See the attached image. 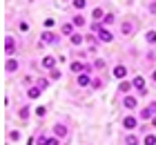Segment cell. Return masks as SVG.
<instances>
[{"mask_svg":"<svg viewBox=\"0 0 156 145\" xmlns=\"http://www.w3.org/2000/svg\"><path fill=\"white\" fill-rule=\"evenodd\" d=\"M134 29H136V25H134V20H123V25H120V34L125 36H132L134 34Z\"/></svg>","mask_w":156,"mask_h":145,"instance_id":"1","label":"cell"},{"mask_svg":"<svg viewBox=\"0 0 156 145\" xmlns=\"http://www.w3.org/2000/svg\"><path fill=\"white\" fill-rule=\"evenodd\" d=\"M154 116H156V103H150V105H147L143 112H140V118H143V121H147V118H154Z\"/></svg>","mask_w":156,"mask_h":145,"instance_id":"2","label":"cell"},{"mask_svg":"<svg viewBox=\"0 0 156 145\" xmlns=\"http://www.w3.org/2000/svg\"><path fill=\"white\" fill-rule=\"evenodd\" d=\"M123 127L129 129V132H132V129H136L138 127V118H136V116H125V118H123Z\"/></svg>","mask_w":156,"mask_h":145,"instance_id":"3","label":"cell"},{"mask_svg":"<svg viewBox=\"0 0 156 145\" xmlns=\"http://www.w3.org/2000/svg\"><path fill=\"white\" fill-rule=\"evenodd\" d=\"M42 42H45V45H56V42H58V36H56L54 31H42Z\"/></svg>","mask_w":156,"mask_h":145,"instance_id":"4","label":"cell"},{"mask_svg":"<svg viewBox=\"0 0 156 145\" xmlns=\"http://www.w3.org/2000/svg\"><path fill=\"white\" fill-rule=\"evenodd\" d=\"M13 52H16V40H13L11 36H7V38H5V54L13 56Z\"/></svg>","mask_w":156,"mask_h":145,"instance_id":"5","label":"cell"},{"mask_svg":"<svg viewBox=\"0 0 156 145\" xmlns=\"http://www.w3.org/2000/svg\"><path fill=\"white\" fill-rule=\"evenodd\" d=\"M132 85H134V89H138L140 94H147V89H145V78L143 76H136L132 81Z\"/></svg>","mask_w":156,"mask_h":145,"instance_id":"6","label":"cell"},{"mask_svg":"<svg viewBox=\"0 0 156 145\" xmlns=\"http://www.w3.org/2000/svg\"><path fill=\"white\" fill-rule=\"evenodd\" d=\"M20 67V63L16 60V58H9V60L5 63V71H9V74H13V71H18Z\"/></svg>","mask_w":156,"mask_h":145,"instance_id":"7","label":"cell"},{"mask_svg":"<svg viewBox=\"0 0 156 145\" xmlns=\"http://www.w3.org/2000/svg\"><path fill=\"white\" fill-rule=\"evenodd\" d=\"M69 134V129L62 125V123H58V125H54V136H58V139H65V136Z\"/></svg>","mask_w":156,"mask_h":145,"instance_id":"8","label":"cell"},{"mask_svg":"<svg viewBox=\"0 0 156 145\" xmlns=\"http://www.w3.org/2000/svg\"><path fill=\"white\" fill-rule=\"evenodd\" d=\"M76 83H78V87H89L91 85V76L89 74H78Z\"/></svg>","mask_w":156,"mask_h":145,"instance_id":"9","label":"cell"},{"mask_svg":"<svg viewBox=\"0 0 156 145\" xmlns=\"http://www.w3.org/2000/svg\"><path fill=\"white\" fill-rule=\"evenodd\" d=\"M136 98H134V96H123V107H125V110H136Z\"/></svg>","mask_w":156,"mask_h":145,"instance_id":"10","label":"cell"},{"mask_svg":"<svg viewBox=\"0 0 156 145\" xmlns=\"http://www.w3.org/2000/svg\"><path fill=\"white\" fill-rule=\"evenodd\" d=\"M42 67L49 69V71L56 69V58H54V56H45V58H42Z\"/></svg>","mask_w":156,"mask_h":145,"instance_id":"11","label":"cell"},{"mask_svg":"<svg viewBox=\"0 0 156 145\" xmlns=\"http://www.w3.org/2000/svg\"><path fill=\"white\" fill-rule=\"evenodd\" d=\"M98 40L101 42H112L114 36H112V31H107V29H101V31H98Z\"/></svg>","mask_w":156,"mask_h":145,"instance_id":"12","label":"cell"},{"mask_svg":"<svg viewBox=\"0 0 156 145\" xmlns=\"http://www.w3.org/2000/svg\"><path fill=\"white\" fill-rule=\"evenodd\" d=\"M74 27H76L74 23H65V25L60 27V31H62V36H69V38H72V36L76 34V31H74Z\"/></svg>","mask_w":156,"mask_h":145,"instance_id":"13","label":"cell"},{"mask_svg":"<svg viewBox=\"0 0 156 145\" xmlns=\"http://www.w3.org/2000/svg\"><path fill=\"white\" fill-rule=\"evenodd\" d=\"M114 76L120 78V81H125V76H127V67H125V65H116V67H114Z\"/></svg>","mask_w":156,"mask_h":145,"instance_id":"14","label":"cell"},{"mask_svg":"<svg viewBox=\"0 0 156 145\" xmlns=\"http://www.w3.org/2000/svg\"><path fill=\"white\" fill-rule=\"evenodd\" d=\"M69 69H72L74 74H85V63H78V60H74L72 65H69Z\"/></svg>","mask_w":156,"mask_h":145,"instance_id":"15","label":"cell"},{"mask_svg":"<svg viewBox=\"0 0 156 145\" xmlns=\"http://www.w3.org/2000/svg\"><path fill=\"white\" fill-rule=\"evenodd\" d=\"M40 87H36V85H34V87H29V89H27V96H29V98H38L40 96Z\"/></svg>","mask_w":156,"mask_h":145,"instance_id":"16","label":"cell"},{"mask_svg":"<svg viewBox=\"0 0 156 145\" xmlns=\"http://www.w3.org/2000/svg\"><path fill=\"white\" fill-rule=\"evenodd\" d=\"M91 18H94V20H103V18H105V11H103V7H96V9L91 11Z\"/></svg>","mask_w":156,"mask_h":145,"instance_id":"17","label":"cell"},{"mask_svg":"<svg viewBox=\"0 0 156 145\" xmlns=\"http://www.w3.org/2000/svg\"><path fill=\"white\" fill-rule=\"evenodd\" d=\"M72 23H74L76 27H85V25H87V20H85V16H80V13H78V16L72 18Z\"/></svg>","mask_w":156,"mask_h":145,"instance_id":"18","label":"cell"},{"mask_svg":"<svg viewBox=\"0 0 156 145\" xmlns=\"http://www.w3.org/2000/svg\"><path fill=\"white\" fill-rule=\"evenodd\" d=\"M132 83H127V81H120V85H118V92H123V94H127V92H129L132 89Z\"/></svg>","mask_w":156,"mask_h":145,"instance_id":"19","label":"cell"},{"mask_svg":"<svg viewBox=\"0 0 156 145\" xmlns=\"http://www.w3.org/2000/svg\"><path fill=\"white\" fill-rule=\"evenodd\" d=\"M83 40H85L83 34H74L72 36V45H83Z\"/></svg>","mask_w":156,"mask_h":145,"instance_id":"20","label":"cell"},{"mask_svg":"<svg viewBox=\"0 0 156 145\" xmlns=\"http://www.w3.org/2000/svg\"><path fill=\"white\" fill-rule=\"evenodd\" d=\"M145 40L150 42V45H156V31L152 29V31H147V36H145Z\"/></svg>","mask_w":156,"mask_h":145,"instance_id":"21","label":"cell"},{"mask_svg":"<svg viewBox=\"0 0 156 145\" xmlns=\"http://www.w3.org/2000/svg\"><path fill=\"white\" fill-rule=\"evenodd\" d=\"M125 145H140V141H138V139H136L134 134H129V136L125 139Z\"/></svg>","mask_w":156,"mask_h":145,"instance_id":"22","label":"cell"},{"mask_svg":"<svg viewBox=\"0 0 156 145\" xmlns=\"http://www.w3.org/2000/svg\"><path fill=\"white\" fill-rule=\"evenodd\" d=\"M143 145H156V136L154 134H147L143 139Z\"/></svg>","mask_w":156,"mask_h":145,"instance_id":"23","label":"cell"},{"mask_svg":"<svg viewBox=\"0 0 156 145\" xmlns=\"http://www.w3.org/2000/svg\"><path fill=\"white\" fill-rule=\"evenodd\" d=\"M18 116H20V118H23V121H27V118H29V107H20Z\"/></svg>","mask_w":156,"mask_h":145,"instance_id":"24","label":"cell"},{"mask_svg":"<svg viewBox=\"0 0 156 145\" xmlns=\"http://www.w3.org/2000/svg\"><path fill=\"white\" fill-rule=\"evenodd\" d=\"M114 20H116V18H114V13H105L103 23H105V25H112V23H114Z\"/></svg>","mask_w":156,"mask_h":145,"instance_id":"25","label":"cell"},{"mask_svg":"<svg viewBox=\"0 0 156 145\" xmlns=\"http://www.w3.org/2000/svg\"><path fill=\"white\" fill-rule=\"evenodd\" d=\"M74 7L76 9H85V7H87V0H74Z\"/></svg>","mask_w":156,"mask_h":145,"instance_id":"26","label":"cell"},{"mask_svg":"<svg viewBox=\"0 0 156 145\" xmlns=\"http://www.w3.org/2000/svg\"><path fill=\"white\" fill-rule=\"evenodd\" d=\"M47 145H60V139H58V136H49V139H47Z\"/></svg>","mask_w":156,"mask_h":145,"instance_id":"27","label":"cell"},{"mask_svg":"<svg viewBox=\"0 0 156 145\" xmlns=\"http://www.w3.org/2000/svg\"><path fill=\"white\" fill-rule=\"evenodd\" d=\"M47 81H45V78H38V81H36V87H40V89H47Z\"/></svg>","mask_w":156,"mask_h":145,"instance_id":"28","label":"cell"},{"mask_svg":"<svg viewBox=\"0 0 156 145\" xmlns=\"http://www.w3.org/2000/svg\"><path fill=\"white\" fill-rule=\"evenodd\" d=\"M105 65H107V63H105L103 58H98V60L94 63V67H96V69H105Z\"/></svg>","mask_w":156,"mask_h":145,"instance_id":"29","label":"cell"},{"mask_svg":"<svg viewBox=\"0 0 156 145\" xmlns=\"http://www.w3.org/2000/svg\"><path fill=\"white\" fill-rule=\"evenodd\" d=\"M49 76H51L54 81H58V78H60V69H51V71H49Z\"/></svg>","mask_w":156,"mask_h":145,"instance_id":"30","label":"cell"},{"mask_svg":"<svg viewBox=\"0 0 156 145\" xmlns=\"http://www.w3.org/2000/svg\"><path fill=\"white\" fill-rule=\"evenodd\" d=\"M47 114V107H36V116H45Z\"/></svg>","mask_w":156,"mask_h":145,"instance_id":"31","label":"cell"},{"mask_svg":"<svg viewBox=\"0 0 156 145\" xmlns=\"http://www.w3.org/2000/svg\"><path fill=\"white\" fill-rule=\"evenodd\" d=\"M9 136H11V139H13V141H20V132H18V129H13V132H11Z\"/></svg>","mask_w":156,"mask_h":145,"instance_id":"32","label":"cell"},{"mask_svg":"<svg viewBox=\"0 0 156 145\" xmlns=\"http://www.w3.org/2000/svg\"><path fill=\"white\" fill-rule=\"evenodd\" d=\"M54 25H56V20H51V18H47V20H45V27H47V29H49V27H54Z\"/></svg>","mask_w":156,"mask_h":145,"instance_id":"33","label":"cell"},{"mask_svg":"<svg viewBox=\"0 0 156 145\" xmlns=\"http://www.w3.org/2000/svg\"><path fill=\"white\" fill-rule=\"evenodd\" d=\"M150 11H152V13H156V2H152V5H150Z\"/></svg>","mask_w":156,"mask_h":145,"instance_id":"34","label":"cell"},{"mask_svg":"<svg viewBox=\"0 0 156 145\" xmlns=\"http://www.w3.org/2000/svg\"><path fill=\"white\" fill-rule=\"evenodd\" d=\"M152 127H156V116H154V118H152Z\"/></svg>","mask_w":156,"mask_h":145,"instance_id":"35","label":"cell"},{"mask_svg":"<svg viewBox=\"0 0 156 145\" xmlns=\"http://www.w3.org/2000/svg\"><path fill=\"white\" fill-rule=\"evenodd\" d=\"M152 81H156V69H154V74H152Z\"/></svg>","mask_w":156,"mask_h":145,"instance_id":"36","label":"cell"}]
</instances>
